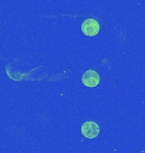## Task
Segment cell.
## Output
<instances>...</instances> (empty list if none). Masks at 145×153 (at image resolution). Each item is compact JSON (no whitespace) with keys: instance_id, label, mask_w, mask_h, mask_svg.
<instances>
[{"instance_id":"obj_1","label":"cell","mask_w":145,"mask_h":153,"mask_svg":"<svg viewBox=\"0 0 145 153\" xmlns=\"http://www.w3.org/2000/svg\"><path fill=\"white\" fill-rule=\"evenodd\" d=\"M81 134L87 139H94L99 134V126L93 121H87L81 126Z\"/></svg>"},{"instance_id":"obj_2","label":"cell","mask_w":145,"mask_h":153,"mask_svg":"<svg viewBox=\"0 0 145 153\" xmlns=\"http://www.w3.org/2000/svg\"><path fill=\"white\" fill-rule=\"evenodd\" d=\"M100 26L94 19H87L81 24V31L86 36L93 37L99 33Z\"/></svg>"},{"instance_id":"obj_3","label":"cell","mask_w":145,"mask_h":153,"mask_svg":"<svg viewBox=\"0 0 145 153\" xmlns=\"http://www.w3.org/2000/svg\"><path fill=\"white\" fill-rule=\"evenodd\" d=\"M81 82L83 84L89 88L96 87L100 82V77L98 73L94 70H87L82 75Z\"/></svg>"}]
</instances>
